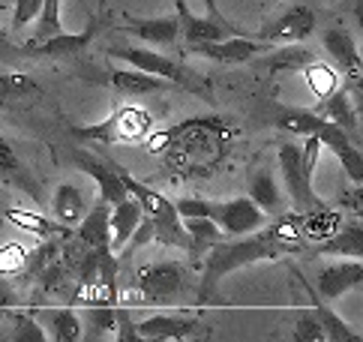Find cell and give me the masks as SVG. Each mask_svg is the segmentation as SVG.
I'll return each instance as SVG.
<instances>
[{"mask_svg":"<svg viewBox=\"0 0 363 342\" xmlns=\"http://www.w3.org/2000/svg\"><path fill=\"white\" fill-rule=\"evenodd\" d=\"M336 207L348 210L352 216H363V183H352L348 189H342V195L336 199Z\"/></svg>","mask_w":363,"mask_h":342,"instance_id":"cell-42","label":"cell"},{"mask_svg":"<svg viewBox=\"0 0 363 342\" xmlns=\"http://www.w3.org/2000/svg\"><path fill=\"white\" fill-rule=\"evenodd\" d=\"M111 87L123 96H150V94H165L172 82H165L160 75H150V72H141V70H114L108 75Z\"/></svg>","mask_w":363,"mask_h":342,"instance_id":"cell-26","label":"cell"},{"mask_svg":"<svg viewBox=\"0 0 363 342\" xmlns=\"http://www.w3.org/2000/svg\"><path fill=\"white\" fill-rule=\"evenodd\" d=\"M153 129L150 111L138 109V105H123V109L111 111L106 121L90 123V126H75V138H90L102 144H138L141 138H147Z\"/></svg>","mask_w":363,"mask_h":342,"instance_id":"cell-4","label":"cell"},{"mask_svg":"<svg viewBox=\"0 0 363 342\" xmlns=\"http://www.w3.org/2000/svg\"><path fill=\"white\" fill-rule=\"evenodd\" d=\"M274 123L285 136H313L324 123V117L315 109H277Z\"/></svg>","mask_w":363,"mask_h":342,"instance_id":"cell-31","label":"cell"},{"mask_svg":"<svg viewBox=\"0 0 363 342\" xmlns=\"http://www.w3.org/2000/svg\"><path fill=\"white\" fill-rule=\"evenodd\" d=\"M123 31L129 36L141 39V43H150V45H174L180 39V18H177V12H172V16H157V18L126 16Z\"/></svg>","mask_w":363,"mask_h":342,"instance_id":"cell-18","label":"cell"},{"mask_svg":"<svg viewBox=\"0 0 363 342\" xmlns=\"http://www.w3.org/2000/svg\"><path fill=\"white\" fill-rule=\"evenodd\" d=\"M75 165H79L87 177H94L96 180V189H99V199L106 202V204H118L126 199V187H123V180L118 175V168L108 165V162H102L96 160L94 153H87V150H79L75 153Z\"/></svg>","mask_w":363,"mask_h":342,"instance_id":"cell-16","label":"cell"},{"mask_svg":"<svg viewBox=\"0 0 363 342\" xmlns=\"http://www.w3.org/2000/svg\"><path fill=\"white\" fill-rule=\"evenodd\" d=\"M318 255H342V258H363V226L360 216H352V222H340L330 238L318 241Z\"/></svg>","mask_w":363,"mask_h":342,"instance_id":"cell-24","label":"cell"},{"mask_svg":"<svg viewBox=\"0 0 363 342\" xmlns=\"http://www.w3.org/2000/svg\"><path fill=\"white\" fill-rule=\"evenodd\" d=\"M4 216L12 222V226H18L21 231H30L36 238H45V241H55V238H72V228L63 226V222L51 219V216H43L36 214V210H21V207H6Z\"/></svg>","mask_w":363,"mask_h":342,"instance_id":"cell-25","label":"cell"},{"mask_svg":"<svg viewBox=\"0 0 363 342\" xmlns=\"http://www.w3.org/2000/svg\"><path fill=\"white\" fill-rule=\"evenodd\" d=\"M303 78H306V84H309V90L318 96V99H324L330 94V90H336L340 87V72L336 70H330L328 63H321V60H315V63H309V67L303 70Z\"/></svg>","mask_w":363,"mask_h":342,"instance_id":"cell-35","label":"cell"},{"mask_svg":"<svg viewBox=\"0 0 363 342\" xmlns=\"http://www.w3.org/2000/svg\"><path fill=\"white\" fill-rule=\"evenodd\" d=\"M340 222H342V210H333V207H315V210H309V214H301V228H303V238L309 241H324V238H330V234L340 228Z\"/></svg>","mask_w":363,"mask_h":342,"instance_id":"cell-33","label":"cell"},{"mask_svg":"<svg viewBox=\"0 0 363 342\" xmlns=\"http://www.w3.org/2000/svg\"><path fill=\"white\" fill-rule=\"evenodd\" d=\"M184 228H186L189 241H192L189 255H196V258H201L204 249H211L213 243H219L225 238L223 228H219L211 216H184Z\"/></svg>","mask_w":363,"mask_h":342,"instance_id":"cell-34","label":"cell"},{"mask_svg":"<svg viewBox=\"0 0 363 342\" xmlns=\"http://www.w3.org/2000/svg\"><path fill=\"white\" fill-rule=\"evenodd\" d=\"M40 96H43V87L28 72H4L0 75V109H6V111L30 109L33 102H40Z\"/></svg>","mask_w":363,"mask_h":342,"instance_id":"cell-22","label":"cell"},{"mask_svg":"<svg viewBox=\"0 0 363 342\" xmlns=\"http://www.w3.org/2000/svg\"><path fill=\"white\" fill-rule=\"evenodd\" d=\"M294 339L297 342H324V331H321V324H318L313 309H306V312L297 315V321H294Z\"/></svg>","mask_w":363,"mask_h":342,"instance_id":"cell-38","label":"cell"},{"mask_svg":"<svg viewBox=\"0 0 363 342\" xmlns=\"http://www.w3.org/2000/svg\"><path fill=\"white\" fill-rule=\"evenodd\" d=\"M267 219L270 216L250 199V195L216 202V207H213V222L223 228V234H231V238H243V234H252L258 228H264Z\"/></svg>","mask_w":363,"mask_h":342,"instance_id":"cell-10","label":"cell"},{"mask_svg":"<svg viewBox=\"0 0 363 342\" xmlns=\"http://www.w3.org/2000/svg\"><path fill=\"white\" fill-rule=\"evenodd\" d=\"M318 60V55L313 48H306V45H301V43H285L282 48H274V51H264V55H258V57H252L250 63L255 70H264V72H303L309 63H315Z\"/></svg>","mask_w":363,"mask_h":342,"instance_id":"cell-15","label":"cell"},{"mask_svg":"<svg viewBox=\"0 0 363 342\" xmlns=\"http://www.w3.org/2000/svg\"><path fill=\"white\" fill-rule=\"evenodd\" d=\"M199 4H204L207 16H219V9H216V0H199Z\"/></svg>","mask_w":363,"mask_h":342,"instance_id":"cell-44","label":"cell"},{"mask_svg":"<svg viewBox=\"0 0 363 342\" xmlns=\"http://www.w3.org/2000/svg\"><path fill=\"white\" fill-rule=\"evenodd\" d=\"M43 0H16V6H12V31H24L30 21H36Z\"/></svg>","mask_w":363,"mask_h":342,"instance_id":"cell-40","label":"cell"},{"mask_svg":"<svg viewBox=\"0 0 363 342\" xmlns=\"http://www.w3.org/2000/svg\"><path fill=\"white\" fill-rule=\"evenodd\" d=\"M250 199L262 207L267 216H279L285 210V202H289L285 199V189H282L279 177L270 168L255 171V177L250 180Z\"/></svg>","mask_w":363,"mask_h":342,"instance_id":"cell-27","label":"cell"},{"mask_svg":"<svg viewBox=\"0 0 363 342\" xmlns=\"http://www.w3.org/2000/svg\"><path fill=\"white\" fill-rule=\"evenodd\" d=\"M294 276H297V280L303 282V288H306L309 304H313V312H315V319H318L321 331H324V339H330V342H360V333H357L348 321H342L340 315H336V312L328 307V300H321V297L315 294L313 282H306V276H303L301 270H294Z\"/></svg>","mask_w":363,"mask_h":342,"instance_id":"cell-20","label":"cell"},{"mask_svg":"<svg viewBox=\"0 0 363 342\" xmlns=\"http://www.w3.org/2000/svg\"><path fill=\"white\" fill-rule=\"evenodd\" d=\"M18 55H24V51L12 45L9 36H6V31L0 28V60H12V57H18Z\"/></svg>","mask_w":363,"mask_h":342,"instance_id":"cell-43","label":"cell"},{"mask_svg":"<svg viewBox=\"0 0 363 342\" xmlns=\"http://www.w3.org/2000/svg\"><path fill=\"white\" fill-rule=\"evenodd\" d=\"M360 285H363V261L352 258V261H336V265L321 267L318 285H313V288H315V294L321 300L330 304V300L354 292V288H360Z\"/></svg>","mask_w":363,"mask_h":342,"instance_id":"cell-12","label":"cell"},{"mask_svg":"<svg viewBox=\"0 0 363 342\" xmlns=\"http://www.w3.org/2000/svg\"><path fill=\"white\" fill-rule=\"evenodd\" d=\"M111 253H123V246L129 243V238L135 234L138 222H141V207L133 195H126L123 202L111 204Z\"/></svg>","mask_w":363,"mask_h":342,"instance_id":"cell-29","label":"cell"},{"mask_svg":"<svg viewBox=\"0 0 363 342\" xmlns=\"http://www.w3.org/2000/svg\"><path fill=\"white\" fill-rule=\"evenodd\" d=\"M213 207L216 202H207V199H192V195H186V199H177L174 202V210L177 216H211L213 219Z\"/></svg>","mask_w":363,"mask_h":342,"instance_id":"cell-41","label":"cell"},{"mask_svg":"<svg viewBox=\"0 0 363 342\" xmlns=\"http://www.w3.org/2000/svg\"><path fill=\"white\" fill-rule=\"evenodd\" d=\"M279 255H282L279 243L262 228L252 231L250 238H246V234L238 238V241H225L223 238L219 243H213L211 249H204L201 253L204 265H201V292H199V297L201 300L211 297L216 282L223 280V276L235 273L240 267H250V265H255V261H274Z\"/></svg>","mask_w":363,"mask_h":342,"instance_id":"cell-1","label":"cell"},{"mask_svg":"<svg viewBox=\"0 0 363 342\" xmlns=\"http://www.w3.org/2000/svg\"><path fill=\"white\" fill-rule=\"evenodd\" d=\"M135 285L147 304L168 307L184 297L186 270H184V265H177V261H153V265H145L138 270Z\"/></svg>","mask_w":363,"mask_h":342,"instance_id":"cell-6","label":"cell"},{"mask_svg":"<svg viewBox=\"0 0 363 342\" xmlns=\"http://www.w3.org/2000/svg\"><path fill=\"white\" fill-rule=\"evenodd\" d=\"M277 160H279L285 199H289V204L297 214H309V210H315V207H324V202L318 199V192L313 187V175H306V168H303L301 148L291 141H282L277 150Z\"/></svg>","mask_w":363,"mask_h":342,"instance_id":"cell-5","label":"cell"},{"mask_svg":"<svg viewBox=\"0 0 363 342\" xmlns=\"http://www.w3.org/2000/svg\"><path fill=\"white\" fill-rule=\"evenodd\" d=\"M9 319H12V342H45V331L43 324L33 319L30 312H18V309H9Z\"/></svg>","mask_w":363,"mask_h":342,"instance_id":"cell-36","label":"cell"},{"mask_svg":"<svg viewBox=\"0 0 363 342\" xmlns=\"http://www.w3.org/2000/svg\"><path fill=\"white\" fill-rule=\"evenodd\" d=\"M315 136H318V141H321V148L333 150V156L342 162L345 177L352 180V183H363V156H360L357 141L348 138L340 126H333V123H328V121L318 126Z\"/></svg>","mask_w":363,"mask_h":342,"instance_id":"cell-14","label":"cell"},{"mask_svg":"<svg viewBox=\"0 0 363 342\" xmlns=\"http://www.w3.org/2000/svg\"><path fill=\"white\" fill-rule=\"evenodd\" d=\"M199 133L189 136V129H177V141L168 136L165 144L172 148V168L177 165L184 175H207L213 171L216 160L225 150V129L219 123L201 121L196 123Z\"/></svg>","mask_w":363,"mask_h":342,"instance_id":"cell-3","label":"cell"},{"mask_svg":"<svg viewBox=\"0 0 363 342\" xmlns=\"http://www.w3.org/2000/svg\"><path fill=\"white\" fill-rule=\"evenodd\" d=\"M111 204L106 202H96L94 207H87V214L75 222V231H72V238H79L82 246L87 249H111Z\"/></svg>","mask_w":363,"mask_h":342,"instance_id":"cell-19","label":"cell"},{"mask_svg":"<svg viewBox=\"0 0 363 342\" xmlns=\"http://www.w3.org/2000/svg\"><path fill=\"white\" fill-rule=\"evenodd\" d=\"M201 327L199 319H174V315H150L147 321H138L135 331L141 339L153 342H172V339H186Z\"/></svg>","mask_w":363,"mask_h":342,"instance_id":"cell-23","label":"cell"},{"mask_svg":"<svg viewBox=\"0 0 363 342\" xmlns=\"http://www.w3.org/2000/svg\"><path fill=\"white\" fill-rule=\"evenodd\" d=\"M324 48L330 51V57L336 60V67H340L345 94L352 96V102L360 109L363 105V60H360V48L354 43V36L336 24V28L324 31Z\"/></svg>","mask_w":363,"mask_h":342,"instance_id":"cell-7","label":"cell"},{"mask_svg":"<svg viewBox=\"0 0 363 342\" xmlns=\"http://www.w3.org/2000/svg\"><path fill=\"white\" fill-rule=\"evenodd\" d=\"M108 57L123 60L126 67H133V70L160 75V78H165V82L180 84V87L192 90V94H199V82H196V78H192L184 67H180V63H174L172 57H165V55H160V51H153V48H141V45H111V48H108Z\"/></svg>","mask_w":363,"mask_h":342,"instance_id":"cell-8","label":"cell"},{"mask_svg":"<svg viewBox=\"0 0 363 342\" xmlns=\"http://www.w3.org/2000/svg\"><path fill=\"white\" fill-rule=\"evenodd\" d=\"M270 48V43L264 39H255V36H246V33H238V36H228V39H219V43H199V45H186V51L199 57H207V60H216V63H250L252 57L264 55Z\"/></svg>","mask_w":363,"mask_h":342,"instance_id":"cell-11","label":"cell"},{"mask_svg":"<svg viewBox=\"0 0 363 342\" xmlns=\"http://www.w3.org/2000/svg\"><path fill=\"white\" fill-rule=\"evenodd\" d=\"M79 319H82V339L96 342L102 336H108V331H114V321H118V307H114V304L84 307L79 312Z\"/></svg>","mask_w":363,"mask_h":342,"instance_id":"cell-32","label":"cell"},{"mask_svg":"<svg viewBox=\"0 0 363 342\" xmlns=\"http://www.w3.org/2000/svg\"><path fill=\"white\" fill-rule=\"evenodd\" d=\"M87 195L82 192L79 183H60L55 189V199H51V210H55V219L63 222V226H75L84 214H87Z\"/></svg>","mask_w":363,"mask_h":342,"instance_id":"cell-30","label":"cell"},{"mask_svg":"<svg viewBox=\"0 0 363 342\" xmlns=\"http://www.w3.org/2000/svg\"><path fill=\"white\" fill-rule=\"evenodd\" d=\"M118 175H121V180H123L126 192L138 202L141 216L150 222L153 241L162 243V246H174V249H186V253H192V241H189V234H186V228H184V219L177 216L174 202H168L165 195H160L157 189H150L147 183L135 180L133 175H126L123 168H118Z\"/></svg>","mask_w":363,"mask_h":342,"instance_id":"cell-2","label":"cell"},{"mask_svg":"<svg viewBox=\"0 0 363 342\" xmlns=\"http://www.w3.org/2000/svg\"><path fill=\"white\" fill-rule=\"evenodd\" d=\"M324 121L340 126L348 138H360V109L352 102V96L345 94V87H336L330 90L324 99H318V109H315Z\"/></svg>","mask_w":363,"mask_h":342,"instance_id":"cell-17","label":"cell"},{"mask_svg":"<svg viewBox=\"0 0 363 342\" xmlns=\"http://www.w3.org/2000/svg\"><path fill=\"white\" fill-rule=\"evenodd\" d=\"M30 315L43 324V331L48 339L55 342H82V319L79 312L69 309V307H57V309H30Z\"/></svg>","mask_w":363,"mask_h":342,"instance_id":"cell-21","label":"cell"},{"mask_svg":"<svg viewBox=\"0 0 363 342\" xmlns=\"http://www.w3.org/2000/svg\"><path fill=\"white\" fill-rule=\"evenodd\" d=\"M63 31V18H60V0H43L40 18H36V31H33V43H40L45 36H55Z\"/></svg>","mask_w":363,"mask_h":342,"instance_id":"cell-37","label":"cell"},{"mask_svg":"<svg viewBox=\"0 0 363 342\" xmlns=\"http://www.w3.org/2000/svg\"><path fill=\"white\" fill-rule=\"evenodd\" d=\"M24 261H28V249H24L21 243H9L0 249V273H21L24 270Z\"/></svg>","mask_w":363,"mask_h":342,"instance_id":"cell-39","label":"cell"},{"mask_svg":"<svg viewBox=\"0 0 363 342\" xmlns=\"http://www.w3.org/2000/svg\"><path fill=\"white\" fill-rule=\"evenodd\" d=\"M315 9L306 4H291L282 12H277L274 18H267L262 24V31L255 33V39H264V43H303L306 36H313L315 31Z\"/></svg>","mask_w":363,"mask_h":342,"instance_id":"cell-9","label":"cell"},{"mask_svg":"<svg viewBox=\"0 0 363 342\" xmlns=\"http://www.w3.org/2000/svg\"><path fill=\"white\" fill-rule=\"evenodd\" d=\"M0 183H9V187H18L24 192H30L33 199H40V187L28 168H24L18 150L12 148V141L6 136H0Z\"/></svg>","mask_w":363,"mask_h":342,"instance_id":"cell-28","label":"cell"},{"mask_svg":"<svg viewBox=\"0 0 363 342\" xmlns=\"http://www.w3.org/2000/svg\"><path fill=\"white\" fill-rule=\"evenodd\" d=\"M96 31H99V18H90L84 31H79V33L60 31V33H55V36H45V39H40V43H33V45L24 48V55H40V57H75L79 51H84V48L96 39Z\"/></svg>","mask_w":363,"mask_h":342,"instance_id":"cell-13","label":"cell"}]
</instances>
